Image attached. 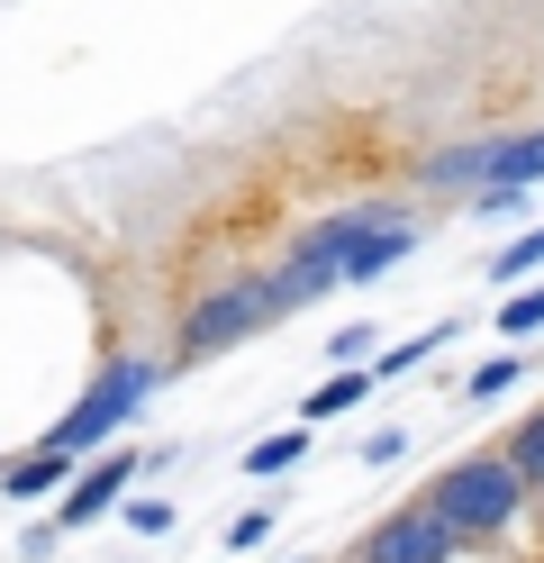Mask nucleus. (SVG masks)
Returning a JSON list of instances; mask_svg holds the SVG:
<instances>
[{"instance_id":"1","label":"nucleus","mask_w":544,"mask_h":563,"mask_svg":"<svg viewBox=\"0 0 544 563\" xmlns=\"http://www.w3.org/2000/svg\"><path fill=\"white\" fill-rule=\"evenodd\" d=\"M526 500V473L508 464V454H463V464H445L426 482V509L454 527V537H499L508 518H518Z\"/></svg>"},{"instance_id":"2","label":"nucleus","mask_w":544,"mask_h":563,"mask_svg":"<svg viewBox=\"0 0 544 563\" xmlns=\"http://www.w3.org/2000/svg\"><path fill=\"white\" fill-rule=\"evenodd\" d=\"M373 219H381V209H336L326 228H309V236L273 264V300H281V309H300V300L345 291V255H354V236L373 228Z\"/></svg>"},{"instance_id":"3","label":"nucleus","mask_w":544,"mask_h":563,"mask_svg":"<svg viewBox=\"0 0 544 563\" xmlns=\"http://www.w3.org/2000/svg\"><path fill=\"white\" fill-rule=\"evenodd\" d=\"M281 300H273V273H245V282H218V291L191 300V319H181V355H227L236 336L273 328Z\"/></svg>"},{"instance_id":"4","label":"nucleus","mask_w":544,"mask_h":563,"mask_svg":"<svg viewBox=\"0 0 544 563\" xmlns=\"http://www.w3.org/2000/svg\"><path fill=\"white\" fill-rule=\"evenodd\" d=\"M145 391H155V364H145V355H119V364H109L82 400L64 409V428H46V445H64V454H91V445H109V437H119V418H127Z\"/></svg>"},{"instance_id":"5","label":"nucleus","mask_w":544,"mask_h":563,"mask_svg":"<svg viewBox=\"0 0 544 563\" xmlns=\"http://www.w3.org/2000/svg\"><path fill=\"white\" fill-rule=\"evenodd\" d=\"M426 183L535 191V183H544V128H535V136H471V146H445V155H426Z\"/></svg>"},{"instance_id":"6","label":"nucleus","mask_w":544,"mask_h":563,"mask_svg":"<svg viewBox=\"0 0 544 563\" xmlns=\"http://www.w3.org/2000/svg\"><path fill=\"white\" fill-rule=\"evenodd\" d=\"M454 545L463 537L418 500V509H399V518H381L373 537H363V563H454Z\"/></svg>"},{"instance_id":"7","label":"nucleus","mask_w":544,"mask_h":563,"mask_svg":"<svg viewBox=\"0 0 544 563\" xmlns=\"http://www.w3.org/2000/svg\"><path fill=\"white\" fill-rule=\"evenodd\" d=\"M136 464H145V454L109 445L91 473H73V482H64V500H55V527H91V518H109V509H119V490L136 482Z\"/></svg>"},{"instance_id":"8","label":"nucleus","mask_w":544,"mask_h":563,"mask_svg":"<svg viewBox=\"0 0 544 563\" xmlns=\"http://www.w3.org/2000/svg\"><path fill=\"white\" fill-rule=\"evenodd\" d=\"M409 245H418V228H409V219H373V228L354 236V255H345V282H381L399 255H409Z\"/></svg>"},{"instance_id":"9","label":"nucleus","mask_w":544,"mask_h":563,"mask_svg":"<svg viewBox=\"0 0 544 563\" xmlns=\"http://www.w3.org/2000/svg\"><path fill=\"white\" fill-rule=\"evenodd\" d=\"M73 482V454L64 445H36L27 464H10V500H46V490H64Z\"/></svg>"},{"instance_id":"10","label":"nucleus","mask_w":544,"mask_h":563,"mask_svg":"<svg viewBox=\"0 0 544 563\" xmlns=\"http://www.w3.org/2000/svg\"><path fill=\"white\" fill-rule=\"evenodd\" d=\"M309 437H318L309 418H300V428H281V437H264V445L245 454V473H254V482H273V473H290V464H300V454H309Z\"/></svg>"},{"instance_id":"11","label":"nucleus","mask_w":544,"mask_h":563,"mask_svg":"<svg viewBox=\"0 0 544 563\" xmlns=\"http://www.w3.org/2000/svg\"><path fill=\"white\" fill-rule=\"evenodd\" d=\"M363 391H373V373H336V382H318L309 391V428H326V418H345V409H363Z\"/></svg>"},{"instance_id":"12","label":"nucleus","mask_w":544,"mask_h":563,"mask_svg":"<svg viewBox=\"0 0 544 563\" xmlns=\"http://www.w3.org/2000/svg\"><path fill=\"white\" fill-rule=\"evenodd\" d=\"M499 454H508V464H518V473H526V490H544V409H535V418H526V428H518V437H508Z\"/></svg>"},{"instance_id":"13","label":"nucleus","mask_w":544,"mask_h":563,"mask_svg":"<svg viewBox=\"0 0 544 563\" xmlns=\"http://www.w3.org/2000/svg\"><path fill=\"white\" fill-rule=\"evenodd\" d=\"M544 328V282H535V291H508L499 300V336H535Z\"/></svg>"},{"instance_id":"14","label":"nucleus","mask_w":544,"mask_h":563,"mask_svg":"<svg viewBox=\"0 0 544 563\" xmlns=\"http://www.w3.org/2000/svg\"><path fill=\"white\" fill-rule=\"evenodd\" d=\"M435 345H445V328H426V336H409V345H390V355H373V373L390 382V373H409L418 355H435Z\"/></svg>"},{"instance_id":"15","label":"nucleus","mask_w":544,"mask_h":563,"mask_svg":"<svg viewBox=\"0 0 544 563\" xmlns=\"http://www.w3.org/2000/svg\"><path fill=\"white\" fill-rule=\"evenodd\" d=\"M535 264H544V228H526V236H518V245L499 255V282H526Z\"/></svg>"},{"instance_id":"16","label":"nucleus","mask_w":544,"mask_h":563,"mask_svg":"<svg viewBox=\"0 0 544 563\" xmlns=\"http://www.w3.org/2000/svg\"><path fill=\"white\" fill-rule=\"evenodd\" d=\"M518 373H526L518 355H490L481 373H471V400H499V391H508V382H518Z\"/></svg>"},{"instance_id":"17","label":"nucleus","mask_w":544,"mask_h":563,"mask_svg":"<svg viewBox=\"0 0 544 563\" xmlns=\"http://www.w3.org/2000/svg\"><path fill=\"white\" fill-rule=\"evenodd\" d=\"M273 537V509H245V518H227V545H264Z\"/></svg>"},{"instance_id":"18","label":"nucleus","mask_w":544,"mask_h":563,"mask_svg":"<svg viewBox=\"0 0 544 563\" xmlns=\"http://www.w3.org/2000/svg\"><path fill=\"white\" fill-rule=\"evenodd\" d=\"M127 527H136V537H164L173 509H164V500H127Z\"/></svg>"}]
</instances>
